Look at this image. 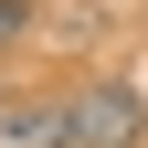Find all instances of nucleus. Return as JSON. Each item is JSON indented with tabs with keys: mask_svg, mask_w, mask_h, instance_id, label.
<instances>
[{
	"mask_svg": "<svg viewBox=\"0 0 148 148\" xmlns=\"http://www.w3.org/2000/svg\"><path fill=\"white\" fill-rule=\"evenodd\" d=\"M138 127H148V95L127 74H85L74 85V148H138Z\"/></svg>",
	"mask_w": 148,
	"mask_h": 148,
	"instance_id": "1",
	"label": "nucleus"
},
{
	"mask_svg": "<svg viewBox=\"0 0 148 148\" xmlns=\"http://www.w3.org/2000/svg\"><path fill=\"white\" fill-rule=\"evenodd\" d=\"M0 148H74V95H0Z\"/></svg>",
	"mask_w": 148,
	"mask_h": 148,
	"instance_id": "2",
	"label": "nucleus"
},
{
	"mask_svg": "<svg viewBox=\"0 0 148 148\" xmlns=\"http://www.w3.org/2000/svg\"><path fill=\"white\" fill-rule=\"evenodd\" d=\"M21 32H32V0H0V53L21 42Z\"/></svg>",
	"mask_w": 148,
	"mask_h": 148,
	"instance_id": "3",
	"label": "nucleus"
}]
</instances>
